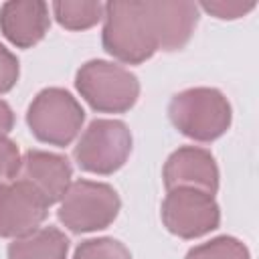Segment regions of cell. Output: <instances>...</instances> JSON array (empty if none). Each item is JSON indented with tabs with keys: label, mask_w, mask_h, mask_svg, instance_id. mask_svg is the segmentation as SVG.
I'll return each instance as SVG.
<instances>
[{
	"label": "cell",
	"mask_w": 259,
	"mask_h": 259,
	"mask_svg": "<svg viewBox=\"0 0 259 259\" xmlns=\"http://www.w3.org/2000/svg\"><path fill=\"white\" fill-rule=\"evenodd\" d=\"M103 16V49L121 63L138 65L158 51L148 2H109Z\"/></svg>",
	"instance_id": "cell-1"
},
{
	"label": "cell",
	"mask_w": 259,
	"mask_h": 259,
	"mask_svg": "<svg viewBox=\"0 0 259 259\" xmlns=\"http://www.w3.org/2000/svg\"><path fill=\"white\" fill-rule=\"evenodd\" d=\"M168 115L174 127L198 142L221 138L231 125V105L219 89L192 87L170 99Z\"/></svg>",
	"instance_id": "cell-2"
},
{
	"label": "cell",
	"mask_w": 259,
	"mask_h": 259,
	"mask_svg": "<svg viewBox=\"0 0 259 259\" xmlns=\"http://www.w3.org/2000/svg\"><path fill=\"white\" fill-rule=\"evenodd\" d=\"M75 85L93 109L105 113L127 111L140 95V83L132 71L99 59L85 63L77 71Z\"/></svg>",
	"instance_id": "cell-3"
},
{
	"label": "cell",
	"mask_w": 259,
	"mask_h": 259,
	"mask_svg": "<svg viewBox=\"0 0 259 259\" xmlns=\"http://www.w3.org/2000/svg\"><path fill=\"white\" fill-rule=\"evenodd\" d=\"M85 111L79 101L65 89H42L26 111V123L36 140L53 146H69L79 134Z\"/></svg>",
	"instance_id": "cell-4"
},
{
	"label": "cell",
	"mask_w": 259,
	"mask_h": 259,
	"mask_svg": "<svg viewBox=\"0 0 259 259\" xmlns=\"http://www.w3.org/2000/svg\"><path fill=\"white\" fill-rule=\"evenodd\" d=\"M119 212L117 192L103 182H71L61 198L59 221L73 233H89L109 227Z\"/></svg>",
	"instance_id": "cell-5"
},
{
	"label": "cell",
	"mask_w": 259,
	"mask_h": 259,
	"mask_svg": "<svg viewBox=\"0 0 259 259\" xmlns=\"http://www.w3.org/2000/svg\"><path fill=\"white\" fill-rule=\"evenodd\" d=\"M132 152V134L119 119H93L79 138L73 156L93 174H111L121 168Z\"/></svg>",
	"instance_id": "cell-6"
},
{
	"label": "cell",
	"mask_w": 259,
	"mask_h": 259,
	"mask_svg": "<svg viewBox=\"0 0 259 259\" xmlns=\"http://www.w3.org/2000/svg\"><path fill=\"white\" fill-rule=\"evenodd\" d=\"M162 221L172 235L194 239L219 227L221 210L212 194L194 188H174L168 190L162 202Z\"/></svg>",
	"instance_id": "cell-7"
},
{
	"label": "cell",
	"mask_w": 259,
	"mask_h": 259,
	"mask_svg": "<svg viewBox=\"0 0 259 259\" xmlns=\"http://www.w3.org/2000/svg\"><path fill=\"white\" fill-rule=\"evenodd\" d=\"M49 202L30 184L12 180L0 184V237H24L40 227Z\"/></svg>",
	"instance_id": "cell-8"
},
{
	"label": "cell",
	"mask_w": 259,
	"mask_h": 259,
	"mask_svg": "<svg viewBox=\"0 0 259 259\" xmlns=\"http://www.w3.org/2000/svg\"><path fill=\"white\" fill-rule=\"evenodd\" d=\"M164 184L168 190L194 188L214 194L219 188V168L212 154L196 146L178 148L164 164Z\"/></svg>",
	"instance_id": "cell-9"
},
{
	"label": "cell",
	"mask_w": 259,
	"mask_h": 259,
	"mask_svg": "<svg viewBox=\"0 0 259 259\" xmlns=\"http://www.w3.org/2000/svg\"><path fill=\"white\" fill-rule=\"evenodd\" d=\"M12 180L30 184L51 206L63 198L71 184V164L65 156L42 150H28L20 158Z\"/></svg>",
	"instance_id": "cell-10"
},
{
	"label": "cell",
	"mask_w": 259,
	"mask_h": 259,
	"mask_svg": "<svg viewBox=\"0 0 259 259\" xmlns=\"http://www.w3.org/2000/svg\"><path fill=\"white\" fill-rule=\"evenodd\" d=\"M158 49L180 51L192 36L198 22L194 2H148Z\"/></svg>",
	"instance_id": "cell-11"
},
{
	"label": "cell",
	"mask_w": 259,
	"mask_h": 259,
	"mask_svg": "<svg viewBox=\"0 0 259 259\" xmlns=\"http://www.w3.org/2000/svg\"><path fill=\"white\" fill-rule=\"evenodd\" d=\"M4 36L20 49L36 45L49 28V6L40 0H12L0 8Z\"/></svg>",
	"instance_id": "cell-12"
},
{
	"label": "cell",
	"mask_w": 259,
	"mask_h": 259,
	"mask_svg": "<svg viewBox=\"0 0 259 259\" xmlns=\"http://www.w3.org/2000/svg\"><path fill=\"white\" fill-rule=\"evenodd\" d=\"M67 251L69 239L59 229L38 227L8 245V259H67Z\"/></svg>",
	"instance_id": "cell-13"
},
{
	"label": "cell",
	"mask_w": 259,
	"mask_h": 259,
	"mask_svg": "<svg viewBox=\"0 0 259 259\" xmlns=\"http://www.w3.org/2000/svg\"><path fill=\"white\" fill-rule=\"evenodd\" d=\"M105 4L101 2H55L53 10L61 26L69 30H83L93 26L103 16Z\"/></svg>",
	"instance_id": "cell-14"
},
{
	"label": "cell",
	"mask_w": 259,
	"mask_h": 259,
	"mask_svg": "<svg viewBox=\"0 0 259 259\" xmlns=\"http://www.w3.org/2000/svg\"><path fill=\"white\" fill-rule=\"evenodd\" d=\"M186 259H249V251L235 237H217L190 249Z\"/></svg>",
	"instance_id": "cell-15"
},
{
	"label": "cell",
	"mask_w": 259,
	"mask_h": 259,
	"mask_svg": "<svg viewBox=\"0 0 259 259\" xmlns=\"http://www.w3.org/2000/svg\"><path fill=\"white\" fill-rule=\"evenodd\" d=\"M73 259H132V253L123 243L109 237H101L83 241L75 249Z\"/></svg>",
	"instance_id": "cell-16"
},
{
	"label": "cell",
	"mask_w": 259,
	"mask_h": 259,
	"mask_svg": "<svg viewBox=\"0 0 259 259\" xmlns=\"http://www.w3.org/2000/svg\"><path fill=\"white\" fill-rule=\"evenodd\" d=\"M20 164V154L18 148L12 140L6 136H0V184L4 180H12Z\"/></svg>",
	"instance_id": "cell-17"
},
{
	"label": "cell",
	"mask_w": 259,
	"mask_h": 259,
	"mask_svg": "<svg viewBox=\"0 0 259 259\" xmlns=\"http://www.w3.org/2000/svg\"><path fill=\"white\" fill-rule=\"evenodd\" d=\"M206 12H210L217 18H239L243 14H247L249 10L255 8V2H241V0H233V2H225V0H214V2H202L200 4Z\"/></svg>",
	"instance_id": "cell-18"
},
{
	"label": "cell",
	"mask_w": 259,
	"mask_h": 259,
	"mask_svg": "<svg viewBox=\"0 0 259 259\" xmlns=\"http://www.w3.org/2000/svg\"><path fill=\"white\" fill-rule=\"evenodd\" d=\"M18 81V59L0 45V93L10 91Z\"/></svg>",
	"instance_id": "cell-19"
},
{
	"label": "cell",
	"mask_w": 259,
	"mask_h": 259,
	"mask_svg": "<svg viewBox=\"0 0 259 259\" xmlns=\"http://www.w3.org/2000/svg\"><path fill=\"white\" fill-rule=\"evenodd\" d=\"M12 125H14V113H12L10 105L0 99V136L8 134L12 130Z\"/></svg>",
	"instance_id": "cell-20"
}]
</instances>
